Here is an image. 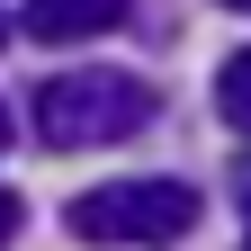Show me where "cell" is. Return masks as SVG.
Instances as JSON below:
<instances>
[{"mask_svg": "<svg viewBox=\"0 0 251 251\" xmlns=\"http://www.w3.org/2000/svg\"><path fill=\"white\" fill-rule=\"evenodd\" d=\"M152 117V90L135 72H108V63H81V72H54L36 90V144L45 152H99L126 144Z\"/></svg>", "mask_w": 251, "mask_h": 251, "instance_id": "cell-1", "label": "cell"}, {"mask_svg": "<svg viewBox=\"0 0 251 251\" xmlns=\"http://www.w3.org/2000/svg\"><path fill=\"white\" fill-rule=\"evenodd\" d=\"M63 225L81 242H179L198 225V188L188 179H108L90 198H72Z\"/></svg>", "mask_w": 251, "mask_h": 251, "instance_id": "cell-2", "label": "cell"}, {"mask_svg": "<svg viewBox=\"0 0 251 251\" xmlns=\"http://www.w3.org/2000/svg\"><path fill=\"white\" fill-rule=\"evenodd\" d=\"M135 0H27V36L36 45H81V36H108L126 27Z\"/></svg>", "mask_w": 251, "mask_h": 251, "instance_id": "cell-3", "label": "cell"}, {"mask_svg": "<svg viewBox=\"0 0 251 251\" xmlns=\"http://www.w3.org/2000/svg\"><path fill=\"white\" fill-rule=\"evenodd\" d=\"M215 108H225V126H242V135H251V45L215 72Z\"/></svg>", "mask_w": 251, "mask_h": 251, "instance_id": "cell-4", "label": "cell"}, {"mask_svg": "<svg viewBox=\"0 0 251 251\" xmlns=\"http://www.w3.org/2000/svg\"><path fill=\"white\" fill-rule=\"evenodd\" d=\"M18 242V188H0V251Z\"/></svg>", "mask_w": 251, "mask_h": 251, "instance_id": "cell-5", "label": "cell"}, {"mask_svg": "<svg viewBox=\"0 0 251 251\" xmlns=\"http://www.w3.org/2000/svg\"><path fill=\"white\" fill-rule=\"evenodd\" d=\"M0 45H9V9H0Z\"/></svg>", "mask_w": 251, "mask_h": 251, "instance_id": "cell-6", "label": "cell"}, {"mask_svg": "<svg viewBox=\"0 0 251 251\" xmlns=\"http://www.w3.org/2000/svg\"><path fill=\"white\" fill-rule=\"evenodd\" d=\"M0 144H9V108H0Z\"/></svg>", "mask_w": 251, "mask_h": 251, "instance_id": "cell-7", "label": "cell"}, {"mask_svg": "<svg viewBox=\"0 0 251 251\" xmlns=\"http://www.w3.org/2000/svg\"><path fill=\"white\" fill-rule=\"evenodd\" d=\"M225 9H251V0H225Z\"/></svg>", "mask_w": 251, "mask_h": 251, "instance_id": "cell-8", "label": "cell"}, {"mask_svg": "<svg viewBox=\"0 0 251 251\" xmlns=\"http://www.w3.org/2000/svg\"><path fill=\"white\" fill-rule=\"evenodd\" d=\"M242 225H251V198H242Z\"/></svg>", "mask_w": 251, "mask_h": 251, "instance_id": "cell-9", "label": "cell"}]
</instances>
